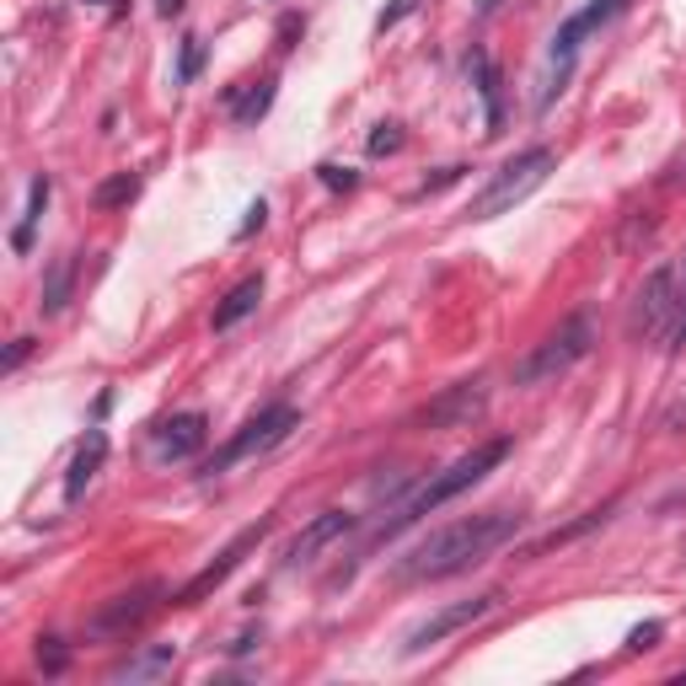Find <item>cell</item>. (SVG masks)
<instances>
[{
  "label": "cell",
  "instance_id": "1",
  "mask_svg": "<svg viewBox=\"0 0 686 686\" xmlns=\"http://www.w3.org/2000/svg\"><path fill=\"white\" fill-rule=\"evenodd\" d=\"M515 531H520V509H483V515L450 520V526L430 531L408 558L392 563V579L397 585H430V579L467 574L472 563H483L494 547H504Z\"/></svg>",
  "mask_w": 686,
  "mask_h": 686
},
{
  "label": "cell",
  "instance_id": "2",
  "mask_svg": "<svg viewBox=\"0 0 686 686\" xmlns=\"http://www.w3.org/2000/svg\"><path fill=\"white\" fill-rule=\"evenodd\" d=\"M509 450H515V440H509V435H494V440H483V445H472L467 456H456L450 467H440V472H430V483H424L419 494H408V500L397 504V509H392V520H386V526H381L375 537L386 542V537H397V531L419 526V520H424L430 509H440V504H450L456 494H467V489H478V483H483V478H489V472L500 467V461L509 456Z\"/></svg>",
  "mask_w": 686,
  "mask_h": 686
},
{
  "label": "cell",
  "instance_id": "3",
  "mask_svg": "<svg viewBox=\"0 0 686 686\" xmlns=\"http://www.w3.org/2000/svg\"><path fill=\"white\" fill-rule=\"evenodd\" d=\"M553 167H558V156H553L547 145H531V151L509 156L500 172L472 193V204H467L461 215H467V220H500V215H509L515 204H526L537 188L547 183V178H553Z\"/></svg>",
  "mask_w": 686,
  "mask_h": 686
},
{
  "label": "cell",
  "instance_id": "4",
  "mask_svg": "<svg viewBox=\"0 0 686 686\" xmlns=\"http://www.w3.org/2000/svg\"><path fill=\"white\" fill-rule=\"evenodd\" d=\"M590 349H595V316L574 312V316H563L542 344L526 349V360L509 371V381H515V386H547V381H558V375L574 371Z\"/></svg>",
  "mask_w": 686,
  "mask_h": 686
},
{
  "label": "cell",
  "instance_id": "5",
  "mask_svg": "<svg viewBox=\"0 0 686 686\" xmlns=\"http://www.w3.org/2000/svg\"><path fill=\"white\" fill-rule=\"evenodd\" d=\"M301 424V413L290 408V402H268L263 413H252L248 424L237 430V435L226 440L209 461H204V478H220V472H231V467H242V461H252V456H263V450H274L279 440L290 435Z\"/></svg>",
  "mask_w": 686,
  "mask_h": 686
},
{
  "label": "cell",
  "instance_id": "6",
  "mask_svg": "<svg viewBox=\"0 0 686 686\" xmlns=\"http://www.w3.org/2000/svg\"><path fill=\"white\" fill-rule=\"evenodd\" d=\"M676 306H682V274L665 263V268H654L643 285H638V296H633V312H627V333L633 338H665L671 333V322H676Z\"/></svg>",
  "mask_w": 686,
  "mask_h": 686
},
{
  "label": "cell",
  "instance_id": "7",
  "mask_svg": "<svg viewBox=\"0 0 686 686\" xmlns=\"http://www.w3.org/2000/svg\"><path fill=\"white\" fill-rule=\"evenodd\" d=\"M500 590H483V595H472V601H456V606H440L435 617H424V623L413 627L408 638H402V654L413 660V654H424V649H435L440 638H450V633H461V627L483 623L489 612H500Z\"/></svg>",
  "mask_w": 686,
  "mask_h": 686
},
{
  "label": "cell",
  "instance_id": "8",
  "mask_svg": "<svg viewBox=\"0 0 686 686\" xmlns=\"http://www.w3.org/2000/svg\"><path fill=\"white\" fill-rule=\"evenodd\" d=\"M268 531H274V520H257V526H248V531H242L231 547H220V558L209 563V568H198V574L188 579L183 590H178V601H172V606H198L209 590H220V585H226V579H231V574L248 563V553L263 542V537H268Z\"/></svg>",
  "mask_w": 686,
  "mask_h": 686
},
{
  "label": "cell",
  "instance_id": "9",
  "mask_svg": "<svg viewBox=\"0 0 686 686\" xmlns=\"http://www.w3.org/2000/svg\"><path fill=\"white\" fill-rule=\"evenodd\" d=\"M483 408H489V386L483 381H456L419 413V424L424 430H456V424H472Z\"/></svg>",
  "mask_w": 686,
  "mask_h": 686
},
{
  "label": "cell",
  "instance_id": "10",
  "mask_svg": "<svg viewBox=\"0 0 686 686\" xmlns=\"http://www.w3.org/2000/svg\"><path fill=\"white\" fill-rule=\"evenodd\" d=\"M354 531V515L349 509H322L316 520H306L296 537H290V547H285V568H306L316 563V553H327L338 537H349Z\"/></svg>",
  "mask_w": 686,
  "mask_h": 686
},
{
  "label": "cell",
  "instance_id": "11",
  "mask_svg": "<svg viewBox=\"0 0 686 686\" xmlns=\"http://www.w3.org/2000/svg\"><path fill=\"white\" fill-rule=\"evenodd\" d=\"M627 0H590L585 11H574L568 22H563L558 33H553V64L574 75V55H579V44H585V33H595V27H606L617 11H623Z\"/></svg>",
  "mask_w": 686,
  "mask_h": 686
},
{
  "label": "cell",
  "instance_id": "12",
  "mask_svg": "<svg viewBox=\"0 0 686 686\" xmlns=\"http://www.w3.org/2000/svg\"><path fill=\"white\" fill-rule=\"evenodd\" d=\"M172 665H178V643H140L134 654H124L113 671H108V682L113 686H140V682H161V676H172Z\"/></svg>",
  "mask_w": 686,
  "mask_h": 686
},
{
  "label": "cell",
  "instance_id": "13",
  "mask_svg": "<svg viewBox=\"0 0 686 686\" xmlns=\"http://www.w3.org/2000/svg\"><path fill=\"white\" fill-rule=\"evenodd\" d=\"M204 440H209V419L204 413H178V419L156 424V456L161 461H188V456L204 450Z\"/></svg>",
  "mask_w": 686,
  "mask_h": 686
},
{
  "label": "cell",
  "instance_id": "14",
  "mask_svg": "<svg viewBox=\"0 0 686 686\" xmlns=\"http://www.w3.org/2000/svg\"><path fill=\"white\" fill-rule=\"evenodd\" d=\"M103 461H108V435H103V430H86V440H81L75 456H70V472H64V504L86 500V489L97 483Z\"/></svg>",
  "mask_w": 686,
  "mask_h": 686
},
{
  "label": "cell",
  "instance_id": "15",
  "mask_svg": "<svg viewBox=\"0 0 686 686\" xmlns=\"http://www.w3.org/2000/svg\"><path fill=\"white\" fill-rule=\"evenodd\" d=\"M156 595H161V585H140V590H129L119 601H108L97 617H92V633H129L134 623H145L151 612H156Z\"/></svg>",
  "mask_w": 686,
  "mask_h": 686
},
{
  "label": "cell",
  "instance_id": "16",
  "mask_svg": "<svg viewBox=\"0 0 686 686\" xmlns=\"http://www.w3.org/2000/svg\"><path fill=\"white\" fill-rule=\"evenodd\" d=\"M257 301H263V274H248L242 285H231V290H226V301L215 306L209 327H215V333H231V327H242V322L257 312Z\"/></svg>",
  "mask_w": 686,
  "mask_h": 686
},
{
  "label": "cell",
  "instance_id": "17",
  "mask_svg": "<svg viewBox=\"0 0 686 686\" xmlns=\"http://www.w3.org/2000/svg\"><path fill=\"white\" fill-rule=\"evenodd\" d=\"M220 103L231 108V119L248 129V124H257L268 108H274V81H257V86H226L220 92Z\"/></svg>",
  "mask_w": 686,
  "mask_h": 686
},
{
  "label": "cell",
  "instance_id": "18",
  "mask_svg": "<svg viewBox=\"0 0 686 686\" xmlns=\"http://www.w3.org/2000/svg\"><path fill=\"white\" fill-rule=\"evenodd\" d=\"M467 75H472V86H478V97H483V108H489V134L504 124V103H500V70L494 60L483 55V49H472L467 55Z\"/></svg>",
  "mask_w": 686,
  "mask_h": 686
},
{
  "label": "cell",
  "instance_id": "19",
  "mask_svg": "<svg viewBox=\"0 0 686 686\" xmlns=\"http://www.w3.org/2000/svg\"><path fill=\"white\" fill-rule=\"evenodd\" d=\"M49 193H55V183H49V172H38V178L27 183V204H22V220H16V231H11V248H16V252H27V248H33V231H38L44 209H49Z\"/></svg>",
  "mask_w": 686,
  "mask_h": 686
},
{
  "label": "cell",
  "instance_id": "20",
  "mask_svg": "<svg viewBox=\"0 0 686 686\" xmlns=\"http://www.w3.org/2000/svg\"><path fill=\"white\" fill-rule=\"evenodd\" d=\"M70 279H75V257H55L49 274H44V316H60L64 301H70Z\"/></svg>",
  "mask_w": 686,
  "mask_h": 686
},
{
  "label": "cell",
  "instance_id": "21",
  "mask_svg": "<svg viewBox=\"0 0 686 686\" xmlns=\"http://www.w3.org/2000/svg\"><path fill=\"white\" fill-rule=\"evenodd\" d=\"M606 515H612V504H601V509H585V515H579L574 526H563V531H553V537H542L537 547H526V558H542V553H553V547H563V542H574L579 531H590V526H601Z\"/></svg>",
  "mask_w": 686,
  "mask_h": 686
},
{
  "label": "cell",
  "instance_id": "22",
  "mask_svg": "<svg viewBox=\"0 0 686 686\" xmlns=\"http://www.w3.org/2000/svg\"><path fill=\"white\" fill-rule=\"evenodd\" d=\"M134 193H140V172H113L108 183L92 188V204H97V209H119V204H129Z\"/></svg>",
  "mask_w": 686,
  "mask_h": 686
},
{
  "label": "cell",
  "instance_id": "23",
  "mask_svg": "<svg viewBox=\"0 0 686 686\" xmlns=\"http://www.w3.org/2000/svg\"><path fill=\"white\" fill-rule=\"evenodd\" d=\"M38 665H44L49 676H60L64 665H70V649H64L60 638H38Z\"/></svg>",
  "mask_w": 686,
  "mask_h": 686
},
{
  "label": "cell",
  "instance_id": "24",
  "mask_svg": "<svg viewBox=\"0 0 686 686\" xmlns=\"http://www.w3.org/2000/svg\"><path fill=\"white\" fill-rule=\"evenodd\" d=\"M316 183H322V188H344V193H349V188L360 183V172H349V167H333V161H322V167H316Z\"/></svg>",
  "mask_w": 686,
  "mask_h": 686
},
{
  "label": "cell",
  "instance_id": "25",
  "mask_svg": "<svg viewBox=\"0 0 686 686\" xmlns=\"http://www.w3.org/2000/svg\"><path fill=\"white\" fill-rule=\"evenodd\" d=\"M467 178V167H445V172H435V178H424V183L413 188V198H430V193H440V188H450V183H461Z\"/></svg>",
  "mask_w": 686,
  "mask_h": 686
},
{
  "label": "cell",
  "instance_id": "26",
  "mask_svg": "<svg viewBox=\"0 0 686 686\" xmlns=\"http://www.w3.org/2000/svg\"><path fill=\"white\" fill-rule=\"evenodd\" d=\"M198 64H204V44H198V38H183V60H178V81H193V75H198Z\"/></svg>",
  "mask_w": 686,
  "mask_h": 686
},
{
  "label": "cell",
  "instance_id": "27",
  "mask_svg": "<svg viewBox=\"0 0 686 686\" xmlns=\"http://www.w3.org/2000/svg\"><path fill=\"white\" fill-rule=\"evenodd\" d=\"M397 145H402V124H381L371 134V156H392Z\"/></svg>",
  "mask_w": 686,
  "mask_h": 686
},
{
  "label": "cell",
  "instance_id": "28",
  "mask_svg": "<svg viewBox=\"0 0 686 686\" xmlns=\"http://www.w3.org/2000/svg\"><path fill=\"white\" fill-rule=\"evenodd\" d=\"M413 11H419V0H392V5H386V11L375 16V33H386V27H397V22H402V16H413Z\"/></svg>",
  "mask_w": 686,
  "mask_h": 686
},
{
  "label": "cell",
  "instance_id": "29",
  "mask_svg": "<svg viewBox=\"0 0 686 686\" xmlns=\"http://www.w3.org/2000/svg\"><path fill=\"white\" fill-rule=\"evenodd\" d=\"M263 226H268V204L257 198V204H248V220L237 226V242H248L252 231H263Z\"/></svg>",
  "mask_w": 686,
  "mask_h": 686
},
{
  "label": "cell",
  "instance_id": "30",
  "mask_svg": "<svg viewBox=\"0 0 686 686\" xmlns=\"http://www.w3.org/2000/svg\"><path fill=\"white\" fill-rule=\"evenodd\" d=\"M660 633H665V627H660V623H643V627H633V633H627V649H633V654H638V649H654V643H660Z\"/></svg>",
  "mask_w": 686,
  "mask_h": 686
},
{
  "label": "cell",
  "instance_id": "31",
  "mask_svg": "<svg viewBox=\"0 0 686 686\" xmlns=\"http://www.w3.org/2000/svg\"><path fill=\"white\" fill-rule=\"evenodd\" d=\"M33 349H38L33 338H16V344H11V354H5V371H16V365H22V360H27Z\"/></svg>",
  "mask_w": 686,
  "mask_h": 686
},
{
  "label": "cell",
  "instance_id": "32",
  "mask_svg": "<svg viewBox=\"0 0 686 686\" xmlns=\"http://www.w3.org/2000/svg\"><path fill=\"white\" fill-rule=\"evenodd\" d=\"M156 11L161 16H183V0H156Z\"/></svg>",
  "mask_w": 686,
  "mask_h": 686
},
{
  "label": "cell",
  "instance_id": "33",
  "mask_svg": "<svg viewBox=\"0 0 686 686\" xmlns=\"http://www.w3.org/2000/svg\"><path fill=\"white\" fill-rule=\"evenodd\" d=\"M494 5H500V0H478V11H483V16H489V11H494Z\"/></svg>",
  "mask_w": 686,
  "mask_h": 686
}]
</instances>
